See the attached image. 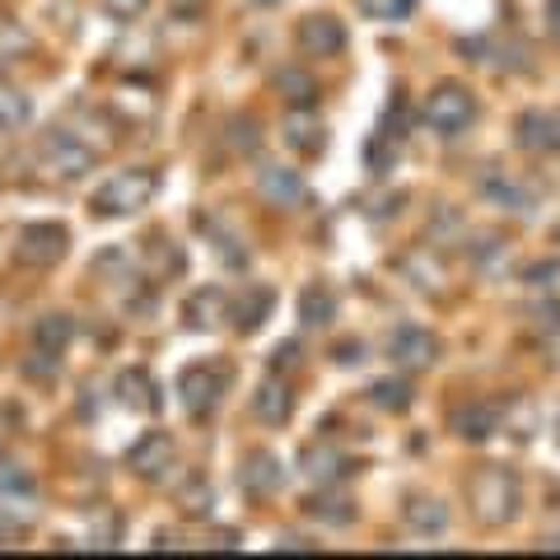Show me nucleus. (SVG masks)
Here are the masks:
<instances>
[{
  "label": "nucleus",
  "mask_w": 560,
  "mask_h": 560,
  "mask_svg": "<svg viewBox=\"0 0 560 560\" xmlns=\"http://www.w3.org/2000/svg\"><path fill=\"white\" fill-rule=\"evenodd\" d=\"M145 5H150V0H108V10L117 14V20H140Z\"/></svg>",
  "instance_id": "obj_30"
},
{
  "label": "nucleus",
  "mask_w": 560,
  "mask_h": 560,
  "mask_svg": "<svg viewBox=\"0 0 560 560\" xmlns=\"http://www.w3.org/2000/svg\"><path fill=\"white\" fill-rule=\"evenodd\" d=\"M28 500H33V486L24 477V467L0 463V510H10V504H28Z\"/></svg>",
  "instance_id": "obj_24"
},
{
  "label": "nucleus",
  "mask_w": 560,
  "mask_h": 560,
  "mask_svg": "<svg viewBox=\"0 0 560 560\" xmlns=\"http://www.w3.org/2000/svg\"><path fill=\"white\" fill-rule=\"evenodd\" d=\"M518 145L523 150H537V154L560 150V121L547 117V113H523L518 117Z\"/></svg>",
  "instance_id": "obj_12"
},
{
  "label": "nucleus",
  "mask_w": 560,
  "mask_h": 560,
  "mask_svg": "<svg viewBox=\"0 0 560 560\" xmlns=\"http://www.w3.org/2000/svg\"><path fill=\"white\" fill-rule=\"evenodd\" d=\"M285 145H290V150H300L304 160H308V154H318V150L327 145L323 121L313 117L308 108H304V113H290V117H285Z\"/></svg>",
  "instance_id": "obj_13"
},
{
  "label": "nucleus",
  "mask_w": 560,
  "mask_h": 560,
  "mask_svg": "<svg viewBox=\"0 0 560 560\" xmlns=\"http://www.w3.org/2000/svg\"><path fill=\"white\" fill-rule=\"evenodd\" d=\"M481 197H486L490 206L510 210V215H528V210L537 206V191L523 183V178H514V173H504V168L486 173V178H481Z\"/></svg>",
  "instance_id": "obj_7"
},
{
  "label": "nucleus",
  "mask_w": 560,
  "mask_h": 560,
  "mask_svg": "<svg viewBox=\"0 0 560 560\" xmlns=\"http://www.w3.org/2000/svg\"><path fill=\"white\" fill-rule=\"evenodd\" d=\"M388 360L401 364V370H430V364L440 360V341L420 323H397L388 331Z\"/></svg>",
  "instance_id": "obj_5"
},
{
  "label": "nucleus",
  "mask_w": 560,
  "mask_h": 560,
  "mask_svg": "<svg viewBox=\"0 0 560 560\" xmlns=\"http://www.w3.org/2000/svg\"><path fill=\"white\" fill-rule=\"evenodd\" d=\"M70 337H75V323L61 318V313H47V318H38V327H33V346L47 350V355H61Z\"/></svg>",
  "instance_id": "obj_21"
},
{
  "label": "nucleus",
  "mask_w": 560,
  "mask_h": 560,
  "mask_svg": "<svg viewBox=\"0 0 560 560\" xmlns=\"http://www.w3.org/2000/svg\"><path fill=\"white\" fill-rule=\"evenodd\" d=\"M300 355H304V350H300V346H294V341H285V346H280V350H276V364H271V370H276L280 378H285V374L294 370V360H300Z\"/></svg>",
  "instance_id": "obj_29"
},
{
  "label": "nucleus",
  "mask_w": 560,
  "mask_h": 560,
  "mask_svg": "<svg viewBox=\"0 0 560 560\" xmlns=\"http://www.w3.org/2000/svg\"><path fill=\"white\" fill-rule=\"evenodd\" d=\"M551 28L560 33V0H551Z\"/></svg>",
  "instance_id": "obj_31"
},
{
  "label": "nucleus",
  "mask_w": 560,
  "mask_h": 560,
  "mask_svg": "<svg viewBox=\"0 0 560 560\" xmlns=\"http://www.w3.org/2000/svg\"><path fill=\"white\" fill-rule=\"evenodd\" d=\"M271 304H276V294L267 290V285H248L238 294V300L230 304V313L238 318V331H257L261 323H267V313H271Z\"/></svg>",
  "instance_id": "obj_15"
},
{
  "label": "nucleus",
  "mask_w": 560,
  "mask_h": 560,
  "mask_svg": "<svg viewBox=\"0 0 560 560\" xmlns=\"http://www.w3.org/2000/svg\"><path fill=\"white\" fill-rule=\"evenodd\" d=\"M304 471H308V477H337V471H341V453L331 444H308L304 448Z\"/></svg>",
  "instance_id": "obj_25"
},
{
  "label": "nucleus",
  "mask_w": 560,
  "mask_h": 560,
  "mask_svg": "<svg viewBox=\"0 0 560 560\" xmlns=\"http://www.w3.org/2000/svg\"><path fill=\"white\" fill-rule=\"evenodd\" d=\"M261 191L276 201V206H300L304 201V183H300V173H290V168H280V164H267L261 168Z\"/></svg>",
  "instance_id": "obj_17"
},
{
  "label": "nucleus",
  "mask_w": 560,
  "mask_h": 560,
  "mask_svg": "<svg viewBox=\"0 0 560 560\" xmlns=\"http://www.w3.org/2000/svg\"><path fill=\"white\" fill-rule=\"evenodd\" d=\"M364 10H370L374 20L397 24V20H407V14L416 10V0H364Z\"/></svg>",
  "instance_id": "obj_27"
},
{
  "label": "nucleus",
  "mask_w": 560,
  "mask_h": 560,
  "mask_svg": "<svg viewBox=\"0 0 560 560\" xmlns=\"http://www.w3.org/2000/svg\"><path fill=\"white\" fill-rule=\"evenodd\" d=\"M43 164L57 178H80L84 168H94V145H84L75 131H47L43 136Z\"/></svg>",
  "instance_id": "obj_6"
},
{
  "label": "nucleus",
  "mask_w": 560,
  "mask_h": 560,
  "mask_svg": "<svg viewBox=\"0 0 560 560\" xmlns=\"http://www.w3.org/2000/svg\"><path fill=\"white\" fill-rule=\"evenodd\" d=\"M407 523H411V533L420 537H434V533H444L448 528V504L444 500H411L407 504Z\"/></svg>",
  "instance_id": "obj_20"
},
{
  "label": "nucleus",
  "mask_w": 560,
  "mask_h": 560,
  "mask_svg": "<svg viewBox=\"0 0 560 560\" xmlns=\"http://www.w3.org/2000/svg\"><path fill=\"white\" fill-rule=\"evenodd\" d=\"M467 490H471V510H477V518L490 523V528L514 523L518 504H523V486L510 467H481L477 477L467 481Z\"/></svg>",
  "instance_id": "obj_1"
},
{
  "label": "nucleus",
  "mask_w": 560,
  "mask_h": 560,
  "mask_svg": "<svg viewBox=\"0 0 560 560\" xmlns=\"http://www.w3.org/2000/svg\"><path fill=\"white\" fill-rule=\"evenodd\" d=\"M453 425H458L463 440H490V434L500 430V407H486V401H477V407H463L458 416H453Z\"/></svg>",
  "instance_id": "obj_19"
},
{
  "label": "nucleus",
  "mask_w": 560,
  "mask_h": 560,
  "mask_svg": "<svg viewBox=\"0 0 560 560\" xmlns=\"http://www.w3.org/2000/svg\"><path fill=\"white\" fill-rule=\"evenodd\" d=\"M28 113H33L28 108V94L0 80V131H20L24 121H28Z\"/></svg>",
  "instance_id": "obj_23"
},
{
  "label": "nucleus",
  "mask_w": 560,
  "mask_h": 560,
  "mask_svg": "<svg viewBox=\"0 0 560 560\" xmlns=\"http://www.w3.org/2000/svg\"><path fill=\"white\" fill-rule=\"evenodd\" d=\"M556 243H560V224H556Z\"/></svg>",
  "instance_id": "obj_32"
},
{
  "label": "nucleus",
  "mask_w": 560,
  "mask_h": 560,
  "mask_svg": "<svg viewBox=\"0 0 560 560\" xmlns=\"http://www.w3.org/2000/svg\"><path fill=\"white\" fill-rule=\"evenodd\" d=\"M300 47L308 51V57H337V51L346 47V28L331 20V14H308V20L300 24Z\"/></svg>",
  "instance_id": "obj_9"
},
{
  "label": "nucleus",
  "mask_w": 560,
  "mask_h": 560,
  "mask_svg": "<svg viewBox=\"0 0 560 560\" xmlns=\"http://www.w3.org/2000/svg\"><path fill=\"white\" fill-rule=\"evenodd\" d=\"M131 467L140 471V477L160 481L164 471L173 467V440H168V434H145V440L131 448Z\"/></svg>",
  "instance_id": "obj_10"
},
{
  "label": "nucleus",
  "mask_w": 560,
  "mask_h": 560,
  "mask_svg": "<svg viewBox=\"0 0 560 560\" xmlns=\"http://www.w3.org/2000/svg\"><path fill=\"white\" fill-rule=\"evenodd\" d=\"M117 401L131 411H154L160 407V388H154V378L145 370H127L117 378Z\"/></svg>",
  "instance_id": "obj_14"
},
{
  "label": "nucleus",
  "mask_w": 560,
  "mask_h": 560,
  "mask_svg": "<svg viewBox=\"0 0 560 560\" xmlns=\"http://www.w3.org/2000/svg\"><path fill=\"white\" fill-rule=\"evenodd\" d=\"M556 434H560V420H556Z\"/></svg>",
  "instance_id": "obj_33"
},
{
  "label": "nucleus",
  "mask_w": 560,
  "mask_h": 560,
  "mask_svg": "<svg viewBox=\"0 0 560 560\" xmlns=\"http://www.w3.org/2000/svg\"><path fill=\"white\" fill-rule=\"evenodd\" d=\"M154 191H160V178L150 168H121L94 191V210L98 215H131V210L150 206Z\"/></svg>",
  "instance_id": "obj_3"
},
{
  "label": "nucleus",
  "mask_w": 560,
  "mask_h": 560,
  "mask_svg": "<svg viewBox=\"0 0 560 560\" xmlns=\"http://www.w3.org/2000/svg\"><path fill=\"white\" fill-rule=\"evenodd\" d=\"M383 411H407L411 407V383H401V378H383L374 383V393H370Z\"/></svg>",
  "instance_id": "obj_26"
},
{
  "label": "nucleus",
  "mask_w": 560,
  "mask_h": 560,
  "mask_svg": "<svg viewBox=\"0 0 560 560\" xmlns=\"http://www.w3.org/2000/svg\"><path fill=\"white\" fill-rule=\"evenodd\" d=\"M300 318H304V327H327L337 318V294L327 285H304L300 290Z\"/></svg>",
  "instance_id": "obj_18"
},
{
  "label": "nucleus",
  "mask_w": 560,
  "mask_h": 560,
  "mask_svg": "<svg viewBox=\"0 0 560 560\" xmlns=\"http://www.w3.org/2000/svg\"><path fill=\"white\" fill-rule=\"evenodd\" d=\"M280 90H285L290 103H308V98H313V80H308V75H294V70H285V75H280Z\"/></svg>",
  "instance_id": "obj_28"
},
{
  "label": "nucleus",
  "mask_w": 560,
  "mask_h": 560,
  "mask_svg": "<svg viewBox=\"0 0 560 560\" xmlns=\"http://www.w3.org/2000/svg\"><path fill=\"white\" fill-rule=\"evenodd\" d=\"M425 121H430V131H440V136H463L471 121H477V98H471L463 84H440V90L425 98Z\"/></svg>",
  "instance_id": "obj_4"
},
{
  "label": "nucleus",
  "mask_w": 560,
  "mask_h": 560,
  "mask_svg": "<svg viewBox=\"0 0 560 560\" xmlns=\"http://www.w3.org/2000/svg\"><path fill=\"white\" fill-rule=\"evenodd\" d=\"M224 308H230V304H224V290H197L183 313H187L191 327H215L224 318Z\"/></svg>",
  "instance_id": "obj_22"
},
{
  "label": "nucleus",
  "mask_w": 560,
  "mask_h": 560,
  "mask_svg": "<svg viewBox=\"0 0 560 560\" xmlns=\"http://www.w3.org/2000/svg\"><path fill=\"white\" fill-rule=\"evenodd\" d=\"M253 407H257V416L267 420V425H285L290 411H294V393H290V383L280 378V374H271V378L257 388V401H253Z\"/></svg>",
  "instance_id": "obj_11"
},
{
  "label": "nucleus",
  "mask_w": 560,
  "mask_h": 560,
  "mask_svg": "<svg viewBox=\"0 0 560 560\" xmlns=\"http://www.w3.org/2000/svg\"><path fill=\"white\" fill-rule=\"evenodd\" d=\"M20 257L28 267H51L66 257V230L61 224H28L20 234Z\"/></svg>",
  "instance_id": "obj_8"
},
{
  "label": "nucleus",
  "mask_w": 560,
  "mask_h": 560,
  "mask_svg": "<svg viewBox=\"0 0 560 560\" xmlns=\"http://www.w3.org/2000/svg\"><path fill=\"white\" fill-rule=\"evenodd\" d=\"M280 463L276 453H248V463H243V486H248V495H276L280 490Z\"/></svg>",
  "instance_id": "obj_16"
},
{
  "label": "nucleus",
  "mask_w": 560,
  "mask_h": 560,
  "mask_svg": "<svg viewBox=\"0 0 560 560\" xmlns=\"http://www.w3.org/2000/svg\"><path fill=\"white\" fill-rule=\"evenodd\" d=\"M234 383V370L220 360H206V364H187V370L178 374V397H183V411L187 416H210L220 407L224 388Z\"/></svg>",
  "instance_id": "obj_2"
}]
</instances>
